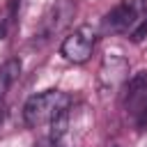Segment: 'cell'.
Segmentation results:
<instances>
[{
    "label": "cell",
    "instance_id": "cell-1",
    "mask_svg": "<svg viewBox=\"0 0 147 147\" xmlns=\"http://www.w3.org/2000/svg\"><path fill=\"white\" fill-rule=\"evenodd\" d=\"M69 106H71L69 94H64L60 90H46V92H39V94H34L25 101L23 119H25L28 126L37 129L41 124H51L55 117L67 113Z\"/></svg>",
    "mask_w": 147,
    "mask_h": 147
},
{
    "label": "cell",
    "instance_id": "cell-2",
    "mask_svg": "<svg viewBox=\"0 0 147 147\" xmlns=\"http://www.w3.org/2000/svg\"><path fill=\"white\" fill-rule=\"evenodd\" d=\"M147 18V0H122L117 7H113L103 16V32L117 34V32H133L142 21Z\"/></svg>",
    "mask_w": 147,
    "mask_h": 147
},
{
    "label": "cell",
    "instance_id": "cell-3",
    "mask_svg": "<svg viewBox=\"0 0 147 147\" xmlns=\"http://www.w3.org/2000/svg\"><path fill=\"white\" fill-rule=\"evenodd\" d=\"M94 44H96V32L90 28V25H80L76 28L74 32H69L60 46V53L74 62V64H83L90 60L92 51H94Z\"/></svg>",
    "mask_w": 147,
    "mask_h": 147
},
{
    "label": "cell",
    "instance_id": "cell-4",
    "mask_svg": "<svg viewBox=\"0 0 147 147\" xmlns=\"http://www.w3.org/2000/svg\"><path fill=\"white\" fill-rule=\"evenodd\" d=\"M124 101H126V108H136L133 110L136 115L147 106V74L145 71H138L129 78Z\"/></svg>",
    "mask_w": 147,
    "mask_h": 147
},
{
    "label": "cell",
    "instance_id": "cell-5",
    "mask_svg": "<svg viewBox=\"0 0 147 147\" xmlns=\"http://www.w3.org/2000/svg\"><path fill=\"white\" fill-rule=\"evenodd\" d=\"M18 74H21V60H16V57L7 60V62L0 67V101H2V96L7 94V90L11 87V83L18 78Z\"/></svg>",
    "mask_w": 147,
    "mask_h": 147
},
{
    "label": "cell",
    "instance_id": "cell-6",
    "mask_svg": "<svg viewBox=\"0 0 147 147\" xmlns=\"http://www.w3.org/2000/svg\"><path fill=\"white\" fill-rule=\"evenodd\" d=\"M48 126H51V140H53V142H60V140L64 138L67 129H69V110L62 113L60 117H55Z\"/></svg>",
    "mask_w": 147,
    "mask_h": 147
},
{
    "label": "cell",
    "instance_id": "cell-7",
    "mask_svg": "<svg viewBox=\"0 0 147 147\" xmlns=\"http://www.w3.org/2000/svg\"><path fill=\"white\" fill-rule=\"evenodd\" d=\"M136 124H138L140 129H145V126H147V106H145V108L136 115Z\"/></svg>",
    "mask_w": 147,
    "mask_h": 147
},
{
    "label": "cell",
    "instance_id": "cell-8",
    "mask_svg": "<svg viewBox=\"0 0 147 147\" xmlns=\"http://www.w3.org/2000/svg\"><path fill=\"white\" fill-rule=\"evenodd\" d=\"M2 37H5V28L0 25V39H2Z\"/></svg>",
    "mask_w": 147,
    "mask_h": 147
},
{
    "label": "cell",
    "instance_id": "cell-9",
    "mask_svg": "<svg viewBox=\"0 0 147 147\" xmlns=\"http://www.w3.org/2000/svg\"><path fill=\"white\" fill-rule=\"evenodd\" d=\"M53 147H62V145H57V142H53Z\"/></svg>",
    "mask_w": 147,
    "mask_h": 147
}]
</instances>
